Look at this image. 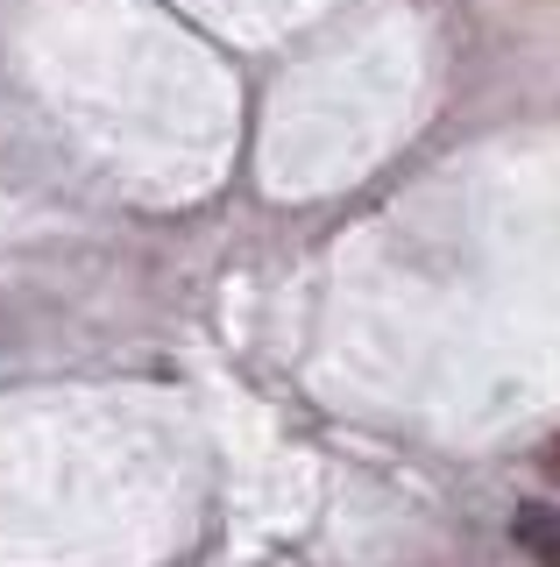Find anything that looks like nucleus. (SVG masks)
<instances>
[{
	"instance_id": "nucleus-2",
	"label": "nucleus",
	"mask_w": 560,
	"mask_h": 567,
	"mask_svg": "<svg viewBox=\"0 0 560 567\" xmlns=\"http://www.w3.org/2000/svg\"><path fill=\"white\" fill-rule=\"evenodd\" d=\"M553 483H560V447H553Z\"/></svg>"
},
{
	"instance_id": "nucleus-1",
	"label": "nucleus",
	"mask_w": 560,
	"mask_h": 567,
	"mask_svg": "<svg viewBox=\"0 0 560 567\" xmlns=\"http://www.w3.org/2000/svg\"><path fill=\"white\" fill-rule=\"evenodd\" d=\"M518 532L532 539V554H539V560H560V525L547 518V511H518Z\"/></svg>"
}]
</instances>
